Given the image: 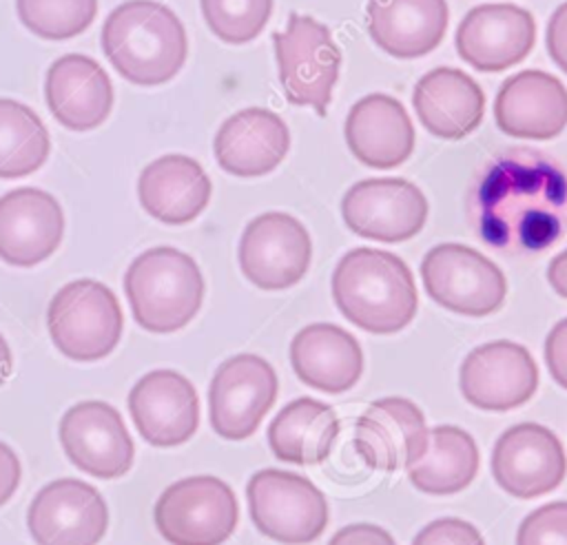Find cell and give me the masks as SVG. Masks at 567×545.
<instances>
[{"instance_id": "6da1fadb", "label": "cell", "mask_w": 567, "mask_h": 545, "mask_svg": "<svg viewBox=\"0 0 567 545\" xmlns=\"http://www.w3.org/2000/svg\"><path fill=\"white\" fill-rule=\"evenodd\" d=\"M470 217L489 248L540 253L567 230V175L543 151L509 148L485 166L472 188Z\"/></svg>"}, {"instance_id": "52a82bcc", "label": "cell", "mask_w": 567, "mask_h": 545, "mask_svg": "<svg viewBox=\"0 0 567 545\" xmlns=\"http://www.w3.org/2000/svg\"><path fill=\"white\" fill-rule=\"evenodd\" d=\"M153 521L171 545H221L239 521L233 487L210 474H195L171 483L155 501Z\"/></svg>"}, {"instance_id": "8992f818", "label": "cell", "mask_w": 567, "mask_h": 545, "mask_svg": "<svg viewBox=\"0 0 567 545\" xmlns=\"http://www.w3.org/2000/svg\"><path fill=\"white\" fill-rule=\"evenodd\" d=\"M246 501L257 532L284 545L317 541L330 521L323 492L310 479L288 470L255 472L246 483Z\"/></svg>"}, {"instance_id": "e575fe53", "label": "cell", "mask_w": 567, "mask_h": 545, "mask_svg": "<svg viewBox=\"0 0 567 545\" xmlns=\"http://www.w3.org/2000/svg\"><path fill=\"white\" fill-rule=\"evenodd\" d=\"M412 545H485V541L472 523L447 516L427 523L414 536Z\"/></svg>"}, {"instance_id": "ba28073f", "label": "cell", "mask_w": 567, "mask_h": 545, "mask_svg": "<svg viewBox=\"0 0 567 545\" xmlns=\"http://www.w3.org/2000/svg\"><path fill=\"white\" fill-rule=\"evenodd\" d=\"M272 44L286 100L312 106L323 117L341 69V51L330 29L312 16L292 11L286 29L272 33Z\"/></svg>"}, {"instance_id": "d4e9b609", "label": "cell", "mask_w": 567, "mask_h": 545, "mask_svg": "<svg viewBox=\"0 0 567 545\" xmlns=\"http://www.w3.org/2000/svg\"><path fill=\"white\" fill-rule=\"evenodd\" d=\"M290 366L312 390L341 394L357 385L363 372V350L354 335L337 323L303 326L290 341Z\"/></svg>"}, {"instance_id": "f35d334b", "label": "cell", "mask_w": 567, "mask_h": 545, "mask_svg": "<svg viewBox=\"0 0 567 545\" xmlns=\"http://www.w3.org/2000/svg\"><path fill=\"white\" fill-rule=\"evenodd\" d=\"M22 476V465L13 448L0 441V507L16 494Z\"/></svg>"}, {"instance_id": "603a6c76", "label": "cell", "mask_w": 567, "mask_h": 545, "mask_svg": "<svg viewBox=\"0 0 567 545\" xmlns=\"http://www.w3.org/2000/svg\"><path fill=\"white\" fill-rule=\"evenodd\" d=\"M44 100L62 126L91 131L109 117L115 93L102 64L82 53H66L47 71Z\"/></svg>"}, {"instance_id": "74e56055", "label": "cell", "mask_w": 567, "mask_h": 545, "mask_svg": "<svg viewBox=\"0 0 567 545\" xmlns=\"http://www.w3.org/2000/svg\"><path fill=\"white\" fill-rule=\"evenodd\" d=\"M547 53L567 73V2L558 4L547 22Z\"/></svg>"}, {"instance_id": "8d00e7d4", "label": "cell", "mask_w": 567, "mask_h": 545, "mask_svg": "<svg viewBox=\"0 0 567 545\" xmlns=\"http://www.w3.org/2000/svg\"><path fill=\"white\" fill-rule=\"evenodd\" d=\"M328 545H396L392 534L374 523H350L332 534Z\"/></svg>"}, {"instance_id": "d590c367", "label": "cell", "mask_w": 567, "mask_h": 545, "mask_svg": "<svg viewBox=\"0 0 567 545\" xmlns=\"http://www.w3.org/2000/svg\"><path fill=\"white\" fill-rule=\"evenodd\" d=\"M545 363L551 379L567 390V317L554 323L545 337Z\"/></svg>"}, {"instance_id": "5bb4252c", "label": "cell", "mask_w": 567, "mask_h": 545, "mask_svg": "<svg viewBox=\"0 0 567 545\" xmlns=\"http://www.w3.org/2000/svg\"><path fill=\"white\" fill-rule=\"evenodd\" d=\"M27 527L38 545H97L109 527V507L91 483L55 479L35 492Z\"/></svg>"}, {"instance_id": "7c38bea8", "label": "cell", "mask_w": 567, "mask_h": 545, "mask_svg": "<svg viewBox=\"0 0 567 545\" xmlns=\"http://www.w3.org/2000/svg\"><path fill=\"white\" fill-rule=\"evenodd\" d=\"M341 217L359 237L399 244L425 226L427 199L416 184L403 177H370L346 191Z\"/></svg>"}, {"instance_id": "cb8c5ba5", "label": "cell", "mask_w": 567, "mask_h": 545, "mask_svg": "<svg viewBox=\"0 0 567 545\" xmlns=\"http://www.w3.org/2000/svg\"><path fill=\"white\" fill-rule=\"evenodd\" d=\"M350 153L370 168L401 166L414 151V126L405 106L385 93L363 95L343 126Z\"/></svg>"}, {"instance_id": "8fae6325", "label": "cell", "mask_w": 567, "mask_h": 545, "mask_svg": "<svg viewBox=\"0 0 567 545\" xmlns=\"http://www.w3.org/2000/svg\"><path fill=\"white\" fill-rule=\"evenodd\" d=\"M310 235L290 213H261L246 224L239 237V268L261 290H286L299 284L310 268Z\"/></svg>"}, {"instance_id": "ab89813d", "label": "cell", "mask_w": 567, "mask_h": 545, "mask_svg": "<svg viewBox=\"0 0 567 545\" xmlns=\"http://www.w3.org/2000/svg\"><path fill=\"white\" fill-rule=\"evenodd\" d=\"M547 281L549 286L567 299V250L558 253L551 261H549V268H547Z\"/></svg>"}, {"instance_id": "4316f807", "label": "cell", "mask_w": 567, "mask_h": 545, "mask_svg": "<svg viewBox=\"0 0 567 545\" xmlns=\"http://www.w3.org/2000/svg\"><path fill=\"white\" fill-rule=\"evenodd\" d=\"M445 0H368L365 27L372 42L392 58H421L434 51L447 29Z\"/></svg>"}, {"instance_id": "ac0fdd59", "label": "cell", "mask_w": 567, "mask_h": 545, "mask_svg": "<svg viewBox=\"0 0 567 545\" xmlns=\"http://www.w3.org/2000/svg\"><path fill=\"white\" fill-rule=\"evenodd\" d=\"M430 430L421 408L405 397L372 401L354 425L359 459L379 472L410 467L427 450Z\"/></svg>"}, {"instance_id": "44dd1931", "label": "cell", "mask_w": 567, "mask_h": 545, "mask_svg": "<svg viewBox=\"0 0 567 545\" xmlns=\"http://www.w3.org/2000/svg\"><path fill=\"white\" fill-rule=\"evenodd\" d=\"M494 120L509 137L551 140L567 126V89L547 71H520L501 84Z\"/></svg>"}, {"instance_id": "30bf717a", "label": "cell", "mask_w": 567, "mask_h": 545, "mask_svg": "<svg viewBox=\"0 0 567 545\" xmlns=\"http://www.w3.org/2000/svg\"><path fill=\"white\" fill-rule=\"evenodd\" d=\"M277 372L252 352L235 354L215 370L208 385V421L226 441H241L257 432L277 401Z\"/></svg>"}, {"instance_id": "ffe728a7", "label": "cell", "mask_w": 567, "mask_h": 545, "mask_svg": "<svg viewBox=\"0 0 567 545\" xmlns=\"http://www.w3.org/2000/svg\"><path fill=\"white\" fill-rule=\"evenodd\" d=\"M64 237V213L44 188L22 186L0 197V259L31 268L51 257Z\"/></svg>"}, {"instance_id": "277c9868", "label": "cell", "mask_w": 567, "mask_h": 545, "mask_svg": "<svg viewBox=\"0 0 567 545\" xmlns=\"http://www.w3.org/2000/svg\"><path fill=\"white\" fill-rule=\"evenodd\" d=\"M124 292L135 323L166 335L182 330L199 312L206 284L190 255L173 246H155L128 264Z\"/></svg>"}, {"instance_id": "9c48e42d", "label": "cell", "mask_w": 567, "mask_h": 545, "mask_svg": "<svg viewBox=\"0 0 567 545\" xmlns=\"http://www.w3.org/2000/svg\"><path fill=\"white\" fill-rule=\"evenodd\" d=\"M421 279L432 301L465 317L496 312L507 295L503 270L463 244H439L421 261Z\"/></svg>"}, {"instance_id": "d6a6232c", "label": "cell", "mask_w": 567, "mask_h": 545, "mask_svg": "<svg viewBox=\"0 0 567 545\" xmlns=\"http://www.w3.org/2000/svg\"><path fill=\"white\" fill-rule=\"evenodd\" d=\"M208 29L228 44L255 40L266 27L275 0H199Z\"/></svg>"}, {"instance_id": "7a4b0ae2", "label": "cell", "mask_w": 567, "mask_h": 545, "mask_svg": "<svg viewBox=\"0 0 567 545\" xmlns=\"http://www.w3.org/2000/svg\"><path fill=\"white\" fill-rule=\"evenodd\" d=\"M332 299L339 312L372 335L403 330L416 315L419 297L408 264L381 248H352L332 270Z\"/></svg>"}, {"instance_id": "836d02e7", "label": "cell", "mask_w": 567, "mask_h": 545, "mask_svg": "<svg viewBox=\"0 0 567 545\" xmlns=\"http://www.w3.org/2000/svg\"><path fill=\"white\" fill-rule=\"evenodd\" d=\"M516 545H567V501L529 512L516 532Z\"/></svg>"}, {"instance_id": "4dcf8cb0", "label": "cell", "mask_w": 567, "mask_h": 545, "mask_svg": "<svg viewBox=\"0 0 567 545\" xmlns=\"http://www.w3.org/2000/svg\"><path fill=\"white\" fill-rule=\"evenodd\" d=\"M51 140L40 115L27 104L0 97V177L35 173L49 157Z\"/></svg>"}, {"instance_id": "f546056e", "label": "cell", "mask_w": 567, "mask_h": 545, "mask_svg": "<svg viewBox=\"0 0 567 545\" xmlns=\"http://www.w3.org/2000/svg\"><path fill=\"white\" fill-rule=\"evenodd\" d=\"M478 463V445L470 432L456 425H436L430 430L425 454L408 467V479L425 494L450 496L474 481Z\"/></svg>"}, {"instance_id": "5b68a950", "label": "cell", "mask_w": 567, "mask_h": 545, "mask_svg": "<svg viewBox=\"0 0 567 545\" xmlns=\"http://www.w3.org/2000/svg\"><path fill=\"white\" fill-rule=\"evenodd\" d=\"M53 346L73 361H97L120 343L124 317L115 292L95 279L64 284L47 308Z\"/></svg>"}, {"instance_id": "7402d4cb", "label": "cell", "mask_w": 567, "mask_h": 545, "mask_svg": "<svg viewBox=\"0 0 567 545\" xmlns=\"http://www.w3.org/2000/svg\"><path fill=\"white\" fill-rule=\"evenodd\" d=\"M288 148V124L264 106H248L226 117L213 140L217 164L237 177H259L275 171Z\"/></svg>"}, {"instance_id": "e0dca14e", "label": "cell", "mask_w": 567, "mask_h": 545, "mask_svg": "<svg viewBox=\"0 0 567 545\" xmlns=\"http://www.w3.org/2000/svg\"><path fill=\"white\" fill-rule=\"evenodd\" d=\"M128 412L140 436L155 448L186 443L199 425V397L177 370H151L128 392Z\"/></svg>"}, {"instance_id": "4fadbf2b", "label": "cell", "mask_w": 567, "mask_h": 545, "mask_svg": "<svg viewBox=\"0 0 567 545\" xmlns=\"http://www.w3.org/2000/svg\"><path fill=\"white\" fill-rule=\"evenodd\" d=\"M58 439L66 459L95 479H120L133 467V439L117 408L106 401L71 405L60 419Z\"/></svg>"}, {"instance_id": "3957f363", "label": "cell", "mask_w": 567, "mask_h": 545, "mask_svg": "<svg viewBox=\"0 0 567 545\" xmlns=\"http://www.w3.org/2000/svg\"><path fill=\"white\" fill-rule=\"evenodd\" d=\"M102 49L124 80L157 86L186 64L188 38L182 20L166 4L126 0L106 16Z\"/></svg>"}, {"instance_id": "d6986e66", "label": "cell", "mask_w": 567, "mask_h": 545, "mask_svg": "<svg viewBox=\"0 0 567 545\" xmlns=\"http://www.w3.org/2000/svg\"><path fill=\"white\" fill-rule=\"evenodd\" d=\"M536 42L534 16L516 4H478L461 20L454 44L461 60L483 73L505 71L527 58Z\"/></svg>"}, {"instance_id": "2e32d148", "label": "cell", "mask_w": 567, "mask_h": 545, "mask_svg": "<svg viewBox=\"0 0 567 545\" xmlns=\"http://www.w3.org/2000/svg\"><path fill=\"white\" fill-rule=\"evenodd\" d=\"M492 474L503 492L516 498H536L563 483L567 456L549 428L516 423L498 436L492 450Z\"/></svg>"}, {"instance_id": "f1b7e54d", "label": "cell", "mask_w": 567, "mask_h": 545, "mask_svg": "<svg viewBox=\"0 0 567 545\" xmlns=\"http://www.w3.org/2000/svg\"><path fill=\"white\" fill-rule=\"evenodd\" d=\"M266 436L277 461L315 465L330 456L339 436V419L328 403L299 397L275 414Z\"/></svg>"}, {"instance_id": "484cf974", "label": "cell", "mask_w": 567, "mask_h": 545, "mask_svg": "<svg viewBox=\"0 0 567 545\" xmlns=\"http://www.w3.org/2000/svg\"><path fill=\"white\" fill-rule=\"evenodd\" d=\"M210 177L202 164L182 153L153 160L137 179L142 208L157 222L182 226L197 219L210 202Z\"/></svg>"}, {"instance_id": "1f68e13d", "label": "cell", "mask_w": 567, "mask_h": 545, "mask_svg": "<svg viewBox=\"0 0 567 545\" xmlns=\"http://www.w3.org/2000/svg\"><path fill=\"white\" fill-rule=\"evenodd\" d=\"M20 22L44 40H66L97 16V0H16Z\"/></svg>"}, {"instance_id": "9a60e30c", "label": "cell", "mask_w": 567, "mask_h": 545, "mask_svg": "<svg viewBox=\"0 0 567 545\" xmlns=\"http://www.w3.org/2000/svg\"><path fill=\"white\" fill-rule=\"evenodd\" d=\"M463 399L487 412H507L527 403L538 388V366L520 343L501 339L474 348L461 363Z\"/></svg>"}, {"instance_id": "83f0119b", "label": "cell", "mask_w": 567, "mask_h": 545, "mask_svg": "<svg viewBox=\"0 0 567 545\" xmlns=\"http://www.w3.org/2000/svg\"><path fill=\"white\" fill-rule=\"evenodd\" d=\"M412 104L425 131L441 140H461L481 124L485 93L465 71L439 66L414 84Z\"/></svg>"}, {"instance_id": "60d3db41", "label": "cell", "mask_w": 567, "mask_h": 545, "mask_svg": "<svg viewBox=\"0 0 567 545\" xmlns=\"http://www.w3.org/2000/svg\"><path fill=\"white\" fill-rule=\"evenodd\" d=\"M11 366H13V359H11V348L7 343V339L0 335V385L7 381V377L11 374Z\"/></svg>"}]
</instances>
